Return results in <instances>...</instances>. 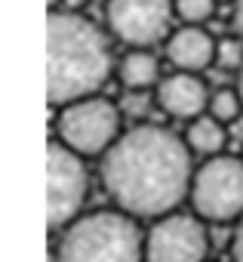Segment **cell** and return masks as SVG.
Masks as SVG:
<instances>
[{
    "instance_id": "8992f818",
    "label": "cell",
    "mask_w": 243,
    "mask_h": 262,
    "mask_svg": "<svg viewBox=\"0 0 243 262\" xmlns=\"http://www.w3.org/2000/svg\"><path fill=\"white\" fill-rule=\"evenodd\" d=\"M50 182H46V219L50 228L62 231L65 225H71L89 194V173L83 164V155H77L74 148H68L62 139L50 142Z\"/></svg>"
},
{
    "instance_id": "ac0fdd59",
    "label": "cell",
    "mask_w": 243,
    "mask_h": 262,
    "mask_svg": "<svg viewBox=\"0 0 243 262\" xmlns=\"http://www.w3.org/2000/svg\"><path fill=\"white\" fill-rule=\"evenodd\" d=\"M234 28L243 37V0H234Z\"/></svg>"
},
{
    "instance_id": "8fae6325",
    "label": "cell",
    "mask_w": 243,
    "mask_h": 262,
    "mask_svg": "<svg viewBox=\"0 0 243 262\" xmlns=\"http://www.w3.org/2000/svg\"><path fill=\"white\" fill-rule=\"evenodd\" d=\"M117 77L127 90H151L160 83V59L151 47H133L117 65Z\"/></svg>"
},
{
    "instance_id": "6da1fadb",
    "label": "cell",
    "mask_w": 243,
    "mask_h": 262,
    "mask_svg": "<svg viewBox=\"0 0 243 262\" xmlns=\"http://www.w3.org/2000/svg\"><path fill=\"white\" fill-rule=\"evenodd\" d=\"M191 148L173 129L139 123L102 155V185L108 198L136 219L173 213L191 191Z\"/></svg>"
},
{
    "instance_id": "30bf717a",
    "label": "cell",
    "mask_w": 243,
    "mask_h": 262,
    "mask_svg": "<svg viewBox=\"0 0 243 262\" xmlns=\"http://www.w3.org/2000/svg\"><path fill=\"white\" fill-rule=\"evenodd\" d=\"M163 43H166V59L179 71H206L209 65H215L218 40L203 25H182Z\"/></svg>"
},
{
    "instance_id": "44dd1931",
    "label": "cell",
    "mask_w": 243,
    "mask_h": 262,
    "mask_svg": "<svg viewBox=\"0 0 243 262\" xmlns=\"http://www.w3.org/2000/svg\"><path fill=\"white\" fill-rule=\"evenodd\" d=\"M218 4H234V0H218Z\"/></svg>"
},
{
    "instance_id": "d6986e66",
    "label": "cell",
    "mask_w": 243,
    "mask_h": 262,
    "mask_svg": "<svg viewBox=\"0 0 243 262\" xmlns=\"http://www.w3.org/2000/svg\"><path fill=\"white\" fill-rule=\"evenodd\" d=\"M237 90H240V96H243V68L237 71Z\"/></svg>"
},
{
    "instance_id": "2e32d148",
    "label": "cell",
    "mask_w": 243,
    "mask_h": 262,
    "mask_svg": "<svg viewBox=\"0 0 243 262\" xmlns=\"http://www.w3.org/2000/svg\"><path fill=\"white\" fill-rule=\"evenodd\" d=\"M120 111H124V117H133V120L148 117V111H151V96H148V90H130V93L124 96V102H120Z\"/></svg>"
},
{
    "instance_id": "5b68a950",
    "label": "cell",
    "mask_w": 243,
    "mask_h": 262,
    "mask_svg": "<svg viewBox=\"0 0 243 262\" xmlns=\"http://www.w3.org/2000/svg\"><path fill=\"white\" fill-rule=\"evenodd\" d=\"M188 201L206 222H234L243 216V161L234 155L206 158L191 179Z\"/></svg>"
},
{
    "instance_id": "ffe728a7",
    "label": "cell",
    "mask_w": 243,
    "mask_h": 262,
    "mask_svg": "<svg viewBox=\"0 0 243 262\" xmlns=\"http://www.w3.org/2000/svg\"><path fill=\"white\" fill-rule=\"evenodd\" d=\"M46 4H50V10H59V7L65 4V0H46Z\"/></svg>"
},
{
    "instance_id": "ba28073f",
    "label": "cell",
    "mask_w": 243,
    "mask_h": 262,
    "mask_svg": "<svg viewBox=\"0 0 243 262\" xmlns=\"http://www.w3.org/2000/svg\"><path fill=\"white\" fill-rule=\"evenodd\" d=\"M197 213H166L145 234V262H206L209 231Z\"/></svg>"
},
{
    "instance_id": "277c9868",
    "label": "cell",
    "mask_w": 243,
    "mask_h": 262,
    "mask_svg": "<svg viewBox=\"0 0 243 262\" xmlns=\"http://www.w3.org/2000/svg\"><path fill=\"white\" fill-rule=\"evenodd\" d=\"M120 120H124L120 105L92 93L62 105L56 129H59V139L77 155L99 158L120 139Z\"/></svg>"
},
{
    "instance_id": "7a4b0ae2",
    "label": "cell",
    "mask_w": 243,
    "mask_h": 262,
    "mask_svg": "<svg viewBox=\"0 0 243 262\" xmlns=\"http://www.w3.org/2000/svg\"><path fill=\"white\" fill-rule=\"evenodd\" d=\"M50 105L62 108L74 99L99 93L111 77V47L102 28L77 10H50Z\"/></svg>"
},
{
    "instance_id": "7c38bea8",
    "label": "cell",
    "mask_w": 243,
    "mask_h": 262,
    "mask_svg": "<svg viewBox=\"0 0 243 262\" xmlns=\"http://www.w3.org/2000/svg\"><path fill=\"white\" fill-rule=\"evenodd\" d=\"M228 123H222L218 117L212 114H200L194 120H188V129H185V142L194 155H203V158H212V155H222L225 142H228Z\"/></svg>"
},
{
    "instance_id": "e0dca14e",
    "label": "cell",
    "mask_w": 243,
    "mask_h": 262,
    "mask_svg": "<svg viewBox=\"0 0 243 262\" xmlns=\"http://www.w3.org/2000/svg\"><path fill=\"white\" fill-rule=\"evenodd\" d=\"M231 256H234V262H243V216L237 219V228L231 237Z\"/></svg>"
},
{
    "instance_id": "9a60e30c",
    "label": "cell",
    "mask_w": 243,
    "mask_h": 262,
    "mask_svg": "<svg viewBox=\"0 0 243 262\" xmlns=\"http://www.w3.org/2000/svg\"><path fill=\"white\" fill-rule=\"evenodd\" d=\"M215 65L222 71H240L243 68V37H222L215 47Z\"/></svg>"
},
{
    "instance_id": "9c48e42d",
    "label": "cell",
    "mask_w": 243,
    "mask_h": 262,
    "mask_svg": "<svg viewBox=\"0 0 243 262\" xmlns=\"http://www.w3.org/2000/svg\"><path fill=\"white\" fill-rule=\"evenodd\" d=\"M209 86L200 77V71H173L166 77H160L154 102L160 105V111H166L169 117L179 120H194L209 108Z\"/></svg>"
},
{
    "instance_id": "4fadbf2b",
    "label": "cell",
    "mask_w": 243,
    "mask_h": 262,
    "mask_svg": "<svg viewBox=\"0 0 243 262\" xmlns=\"http://www.w3.org/2000/svg\"><path fill=\"white\" fill-rule=\"evenodd\" d=\"M212 117H218L222 123H237L240 120V114H243V96H240V90L234 86H222V90H215L212 96H209V108H206Z\"/></svg>"
},
{
    "instance_id": "5bb4252c",
    "label": "cell",
    "mask_w": 243,
    "mask_h": 262,
    "mask_svg": "<svg viewBox=\"0 0 243 262\" xmlns=\"http://www.w3.org/2000/svg\"><path fill=\"white\" fill-rule=\"evenodd\" d=\"M176 4V16L182 19V25H203L212 19L218 0H173Z\"/></svg>"
},
{
    "instance_id": "3957f363",
    "label": "cell",
    "mask_w": 243,
    "mask_h": 262,
    "mask_svg": "<svg viewBox=\"0 0 243 262\" xmlns=\"http://www.w3.org/2000/svg\"><path fill=\"white\" fill-rule=\"evenodd\" d=\"M56 262H145V234L127 210H99L62 228Z\"/></svg>"
},
{
    "instance_id": "52a82bcc",
    "label": "cell",
    "mask_w": 243,
    "mask_h": 262,
    "mask_svg": "<svg viewBox=\"0 0 243 262\" xmlns=\"http://www.w3.org/2000/svg\"><path fill=\"white\" fill-rule=\"evenodd\" d=\"M173 0H108L105 22L117 40L130 47H154L173 31Z\"/></svg>"
}]
</instances>
